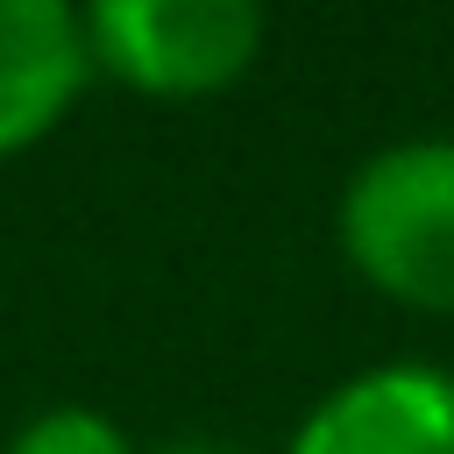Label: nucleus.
I'll return each instance as SVG.
<instances>
[{
	"instance_id": "obj_1",
	"label": "nucleus",
	"mask_w": 454,
	"mask_h": 454,
	"mask_svg": "<svg viewBox=\"0 0 454 454\" xmlns=\"http://www.w3.org/2000/svg\"><path fill=\"white\" fill-rule=\"evenodd\" d=\"M333 234L362 284L454 319V135H411L362 156L333 206Z\"/></svg>"
},
{
	"instance_id": "obj_2",
	"label": "nucleus",
	"mask_w": 454,
	"mask_h": 454,
	"mask_svg": "<svg viewBox=\"0 0 454 454\" xmlns=\"http://www.w3.org/2000/svg\"><path fill=\"white\" fill-rule=\"evenodd\" d=\"M92 71L142 99H213L262 57V7L248 0H92Z\"/></svg>"
},
{
	"instance_id": "obj_3",
	"label": "nucleus",
	"mask_w": 454,
	"mask_h": 454,
	"mask_svg": "<svg viewBox=\"0 0 454 454\" xmlns=\"http://www.w3.org/2000/svg\"><path fill=\"white\" fill-rule=\"evenodd\" d=\"M284 454H454V369H362L298 419Z\"/></svg>"
},
{
	"instance_id": "obj_4",
	"label": "nucleus",
	"mask_w": 454,
	"mask_h": 454,
	"mask_svg": "<svg viewBox=\"0 0 454 454\" xmlns=\"http://www.w3.org/2000/svg\"><path fill=\"white\" fill-rule=\"evenodd\" d=\"M85 7L64 0H0V156L35 149L92 85Z\"/></svg>"
},
{
	"instance_id": "obj_5",
	"label": "nucleus",
	"mask_w": 454,
	"mask_h": 454,
	"mask_svg": "<svg viewBox=\"0 0 454 454\" xmlns=\"http://www.w3.org/2000/svg\"><path fill=\"white\" fill-rule=\"evenodd\" d=\"M7 454H135V440L106 419V411H85V404H57V411H35Z\"/></svg>"
},
{
	"instance_id": "obj_6",
	"label": "nucleus",
	"mask_w": 454,
	"mask_h": 454,
	"mask_svg": "<svg viewBox=\"0 0 454 454\" xmlns=\"http://www.w3.org/2000/svg\"><path fill=\"white\" fill-rule=\"evenodd\" d=\"M149 454H248V447H234V440H206V433H184V440H163V447H149Z\"/></svg>"
}]
</instances>
